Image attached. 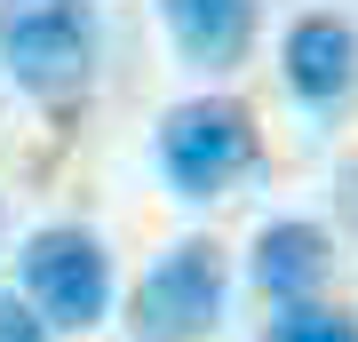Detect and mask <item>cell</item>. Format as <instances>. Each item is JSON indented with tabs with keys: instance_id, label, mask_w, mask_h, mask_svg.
Segmentation results:
<instances>
[{
	"instance_id": "6da1fadb",
	"label": "cell",
	"mask_w": 358,
	"mask_h": 342,
	"mask_svg": "<svg viewBox=\"0 0 358 342\" xmlns=\"http://www.w3.org/2000/svg\"><path fill=\"white\" fill-rule=\"evenodd\" d=\"M103 24L88 0H0V72L24 96H80L96 80Z\"/></svg>"
},
{
	"instance_id": "7a4b0ae2",
	"label": "cell",
	"mask_w": 358,
	"mask_h": 342,
	"mask_svg": "<svg viewBox=\"0 0 358 342\" xmlns=\"http://www.w3.org/2000/svg\"><path fill=\"white\" fill-rule=\"evenodd\" d=\"M16 294L56 334H88L112 311V255H103V239L88 223H40L16 247Z\"/></svg>"
},
{
	"instance_id": "3957f363",
	"label": "cell",
	"mask_w": 358,
	"mask_h": 342,
	"mask_svg": "<svg viewBox=\"0 0 358 342\" xmlns=\"http://www.w3.org/2000/svg\"><path fill=\"white\" fill-rule=\"evenodd\" d=\"M231 263L215 239H176L128 294V342H207L223 327Z\"/></svg>"
},
{
	"instance_id": "277c9868",
	"label": "cell",
	"mask_w": 358,
	"mask_h": 342,
	"mask_svg": "<svg viewBox=\"0 0 358 342\" xmlns=\"http://www.w3.org/2000/svg\"><path fill=\"white\" fill-rule=\"evenodd\" d=\"M255 159V112L231 96H183L159 120V176L176 183V199H215L231 176H247Z\"/></svg>"
},
{
	"instance_id": "5b68a950",
	"label": "cell",
	"mask_w": 358,
	"mask_h": 342,
	"mask_svg": "<svg viewBox=\"0 0 358 342\" xmlns=\"http://www.w3.org/2000/svg\"><path fill=\"white\" fill-rule=\"evenodd\" d=\"M279 72H287L294 104H310V112H334V104L358 88V32H350V16H334V8L294 16L287 40H279Z\"/></svg>"
},
{
	"instance_id": "8992f818",
	"label": "cell",
	"mask_w": 358,
	"mask_h": 342,
	"mask_svg": "<svg viewBox=\"0 0 358 342\" xmlns=\"http://www.w3.org/2000/svg\"><path fill=\"white\" fill-rule=\"evenodd\" d=\"M159 24H167L183 64H199V72H239L247 48H255L263 0H159Z\"/></svg>"
},
{
	"instance_id": "52a82bcc",
	"label": "cell",
	"mask_w": 358,
	"mask_h": 342,
	"mask_svg": "<svg viewBox=\"0 0 358 342\" xmlns=\"http://www.w3.org/2000/svg\"><path fill=\"white\" fill-rule=\"evenodd\" d=\"M247 271H255L263 303H310L334 279V239L319 223H303V215H279V223L255 231V263Z\"/></svg>"
},
{
	"instance_id": "ba28073f",
	"label": "cell",
	"mask_w": 358,
	"mask_h": 342,
	"mask_svg": "<svg viewBox=\"0 0 358 342\" xmlns=\"http://www.w3.org/2000/svg\"><path fill=\"white\" fill-rule=\"evenodd\" d=\"M263 342H358V318L343 303H327V294H310V303H271Z\"/></svg>"
},
{
	"instance_id": "9c48e42d",
	"label": "cell",
	"mask_w": 358,
	"mask_h": 342,
	"mask_svg": "<svg viewBox=\"0 0 358 342\" xmlns=\"http://www.w3.org/2000/svg\"><path fill=\"white\" fill-rule=\"evenodd\" d=\"M0 342H56V327H48L16 287H0Z\"/></svg>"
}]
</instances>
